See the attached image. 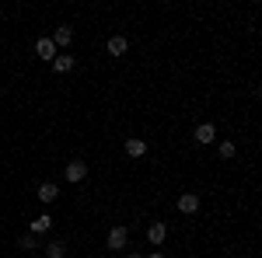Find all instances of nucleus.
I'll use <instances>...</instances> for the list:
<instances>
[{
    "mask_svg": "<svg viewBox=\"0 0 262 258\" xmlns=\"http://www.w3.org/2000/svg\"><path fill=\"white\" fill-rule=\"evenodd\" d=\"M84 175H88V164L84 160H70L67 164V181H81Z\"/></svg>",
    "mask_w": 262,
    "mask_h": 258,
    "instance_id": "1",
    "label": "nucleus"
},
{
    "mask_svg": "<svg viewBox=\"0 0 262 258\" xmlns=\"http://www.w3.org/2000/svg\"><path fill=\"white\" fill-rule=\"evenodd\" d=\"M196 209H200V196H192V192L179 196V213H196Z\"/></svg>",
    "mask_w": 262,
    "mask_h": 258,
    "instance_id": "2",
    "label": "nucleus"
},
{
    "mask_svg": "<svg viewBox=\"0 0 262 258\" xmlns=\"http://www.w3.org/2000/svg\"><path fill=\"white\" fill-rule=\"evenodd\" d=\"M126 241H129V230H126V227H116V230L108 234V248L119 251V248H126Z\"/></svg>",
    "mask_w": 262,
    "mask_h": 258,
    "instance_id": "3",
    "label": "nucleus"
},
{
    "mask_svg": "<svg viewBox=\"0 0 262 258\" xmlns=\"http://www.w3.org/2000/svg\"><path fill=\"white\" fill-rule=\"evenodd\" d=\"M35 53H39L42 60H56V45H53V39H39L35 42Z\"/></svg>",
    "mask_w": 262,
    "mask_h": 258,
    "instance_id": "4",
    "label": "nucleus"
},
{
    "mask_svg": "<svg viewBox=\"0 0 262 258\" xmlns=\"http://www.w3.org/2000/svg\"><path fill=\"white\" fill-rule=\"evenodd\" d=\"M164 238H168V227H164V223H150V227H147V241H150V244H161Z\"/></svg>",
    "mask_w": 262,
    "mask_h": 258,
    "instance_id": "5",
    "label": "nucleus"
},
{
    "mask_svg": "<svg viewBox=\"0 0 262 258\" xmlns=\"http://www.w3.org/2000/svg\"><path fill=\"white\" fill-rule=\"evenodd\" d=\"M213 139H217V129H213L210 122L196 126V143H213Z\"/></svg>",
    "mask_w": 262,
    "mask_h": 258,
    "instance_id": "6",
    "label": "nucleus"
},
{
    "mask_svg": "<svg viewBox=\"0 0 262 258\" xmlns=\"http://www.w3.org/2000/svg\"><path fill=\"white\" fill-rule=\"evenodd\" d=\"M39 199L42 202H56V199H60V189H56L53 181H46V185H39Z\"/></svg>",
    "mask_w": 262,
    "mask_h": 258,
    "instance_id": "7",
    "label": "nucleus"
},
{
    "mask_svg": "<svg viewBox=\"0 0 262 258\" xmlns=\"http://www.w3.org/2000/svg\"><path fill=\"white\" fill-rule=\"evenodd\" d=\"M70 42H74L70 25H60V28H56V35H53V45H70Z\"/></svg>",
    "mask_w": 262,
    "mask_h": 258,
    "instance_id": "8",
    "label": "nucleus"
},
{
    "mask_svg": "<svg viewBox=\"0 0 262 258\" xmlns=\"http://www.w3.org/2000/svg\"><path fill=\"white\" fill-rule=\"evenodd\" d=\"M49 227H53V217H49V213H42V217L32 220V234H46Z\"/></svg>",
    "mask_w": 262,
    "mask_h": 258,
    "instance_id": "9",
    "label": "nucleus"
},
{
    "mask_svg": "<svg viewBox=\"0 0 262 258\" xmlns=\"http://www.w3.org/2000/svg\"><path fill=\"white\" fill-rule=\"evenodd\" d=\"M126 154H129V157H143V154H147V143H143V139H126Z\"/></svg>",
    "mask_w": 262,
    "mask_h": 258,
    "instance_id": "10",
    "label": "nucleus"
},
{
    "mask_svg": "<svg viewBox=\"0 0 262 258\" xmlns=\"http://www.w3.org/2000/svg\"><path fill=\"white\" fill-rule=\"evenodd\" d=\"M108 53H112V56H122V53H126V39H122V35L108 39Z\"/></svg>",
    "mask_w": 262,
    "mask_h": 258,
    "instance_id": "11",
    "label": "nucleus"
},
{
    "mask_svg": "<svg viewBox=\"0 0 262 258\" xmlns=\"http://www.w3.org/2000/svg\"><path fill=\"white\" fill-rule=\"evenodd\" d=\"M53 66H56V74H67V70H74V56H56Z\"/></svg>",
    "mask_w": 262,
    "mask_h": 258,
    "instance_id": "12",
    "label": "nucleus"
},
{
    "mask_svg": "<svg viewBox=\"0 0 262 258\" xmlns=\"http://www.w3.org/2000/svg\"><path fill=\"white\" fill-rule=\"evenodd\" d=\"M46 255H49V258H63V255H67V248H63V241H53V244L46 248Z\"/></svg>",
    "mask_w": 262,
    "mask_h": 258,
    "instance_id": "13",
    "label": "nucleus"
},
{
    "mask_svg": "<svg viewBox=\"0 0 262 258\" xmlns=\"http://www.w3.org/2000/svg\"><path fill=\"white\" fill-rule=\"evenodd\" d=\"M21 248H25V251H32V248H35V234H32V230H28V234H21V241H18Z\"/></svg>",
    "mask_w": 262,
    "mask_h": 258,
    "instance_id": "14",
    "label": "nucleus"
},
{
    "mask_svg": "<svg viewBox=\"0 0 262 258\" xmlns=\"http://www.w3.org/2000/svg\"><path fill=\"white\" fill-rule=\"evenodd\" d=\"M221 157H234V143H231V139L221 143Z\"/></svg>",
    "mask_w": 262,
    "mask_h": 258,
    "instance_id": "15",
    "label": "nucleus"
},
{
    "mask_svg": "<svg viewBox=\"0 0 262 258\" xmlns=\"http://www.w3.org/2000/svg\"><path fill=\"white\" fill-rule=\"evenodd\" d=\"M150 258H164V255H161V251H154V255H150Z\"/></svg>",
    "mask_w": 262,
    "mask_h": 258,
    "instance_id": "16",
    "label": "nucleus"
},
{
    "mask_svg": "<svg viewBox=\"0 0 262 258\" xmlns=\"http://www.w3.org/2000/svg\"><path fill=\"white\" fill-rule=\"evenodd\" d=\"M129 258H140V255H129Z\"/></svg>",
    "mask_w": 262,
    "mask_h": 258,
    "instance_id": "17",
    "label": "nucleus"
}]
</instances>
